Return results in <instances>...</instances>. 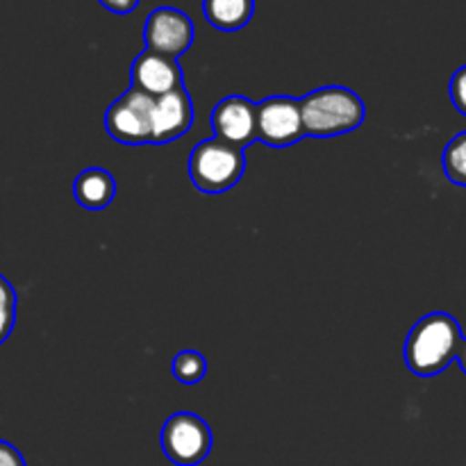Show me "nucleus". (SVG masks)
<instances>
[{
  "label": "nucleus",
  "mask_w": 466,
  "mask_h": 466,
  "mask_svg": "<svg viewBox=\"0 0 466 466\" xmlns=\"http://www.w3.org/2000/svg\"><path fill=\"white\" fill-rule=\"evenodd\" d=\"M441 167L453 185L466 187V132H460L446 144Z\"/></svg>",
  "instance_id": "nucleus-13"
},
{
  "label": "nucleus",
  "mask_w": 466,
  "mask_h": 466,
  "mask_svg": "<svg viewBox=\"0 0 466 466\" xmlns=\"http://www.w3.org/2000/svg\"><path fill=\"white\" fill-rule=\"evenodd\" d=\"M449 94L451 100H453V107L466 116V64L460 66L458 71L453 73V77H451Z\"/></svg>",
  "instance_id": "nucleus-15"
},
{
  "label": "nucleus",
  "mask_w": 466,
  "mask_h": 466,
  "mask_svg": "<svg viewBox=\"0 0 466 466\" xmlns=\"http://www.w3.org/2000/svg\"><path fill=\"white\" fill-rule=\"evenodd\" d=\"M130 76L132 86L148 94L150 98H159V96H167L185 86L180 62L176 57L153 53V50H144L137 55Z\"/></svg>",
  "instance_id": "nucleus-9"
},
{
  "label": "nucleus",
  "mask_w": 466,
  "mask_h": 466,
  "mask_svg": "<svg viewBox=\"0 0 466 466\" xmlns=\"http://www.w3.org/2000/svg\"><path fill=\"white\" fill-rule=\"evenodd\" d=\"M212 431L208 421L194 412H176L159 432V444L168 462L176 466H198L212 451Z\"/></svg>",
  "instance_id": "nucleus-4"
},
{
  "label": "nucleus",
  "mask_w": 466,
  "mask_h": 466,
  "mask_svg": "<svg viewBox=\"0 0 466 466\" xmlns=\"http://www.w3.org/2000/svg\"><path fill=\"white\" fill-rule=\"evenodd\" d=\"M305 137L300 98L271 96L258 103V141L271 148H287Z\"/></svg>",
  "instance_id": "nucleus-6"
},
{
  "label": "nucleus",
  "mask_w": 466,
  "mask_h": 466,
  "mask_svg": "<svg viewBox=\"0 0 466 466\" xmlns=\"http://www.w3.org/2000/svg\"><path fill=\"white\" fill-rule=\"evenodd\" d=\"M203 14L217 30L237 32L253 18L255 0H203Z\"/></svg>",
  "instance_id": "nucleus-12"
},
{
  "label": "nucleus",
  "mask_w": 466,
  "mask_h": 466,
  "mask_svg": "<svg viewBox=\"0 0 466 466\" xmlns=\"http://www.w3.org/2000/svg\"><path fill=\"white\" fill-rule=\"evenodd\" d=\"M208 373V360L198 350H182L173 358V376L182 385H198Z\"/></svg>",
  "instance_id": "nucleus-14"
},
{
  "label": "nucleus",
  "mask_w": 466,
  "mask_h": 466,
  "mask_svg": "<svg viewBox=\"0 0 466 466\" xmlns=\"http://www.w3.org/2000/svg\"><path fill=\"white\" fill-rule=\"evenodd\" d=\"M16 289L5 276H0V317L3 314H16Z\"/></svg>",
  "instance_id": "nucleus-16"
},
{
  "label": "nucleus",
  "mask_w": 466,
  "mask_h": 466,
  "mask_svg": "<svg viewBox=\"0 0 466 466\" xmlns=\"http://www.w3.org/2000/svg\"><path fill=\"white\" fill-rule=\"evenodd\" d=\"M146 50L180 57L194 44V23L176 7H157L148 14L144 25Z\"/></svg>",
  "instance_id": "nucleus-7"
},
{
  "label": "nucleus",
  "mask_w": 466,
  "mask_h": 466,
  "mask_svg": "<svg viewBox=\"0 0 466 466\" xmlns=\"http://www.w3.org/2000/svg\"><path fill=\"white\" fill-rule=\"evenodd\" d=\"M209 123L214 137L237 148H246L258 141V103L246 96H228L212 109Z\"/></svg>",
  "instance_id": "nucleus-8"
},
{
  "label": "nucleus",
  "mask_w": 466,
  "mask_h": 466,
  "mask_svg": "<svg viewBox=\"0 0 466 466\" xmlns=\"http://www.w3.org/2000/svg\"><path fill=\"white\" fill-rule=\"evenodd\" d=\"M98 3L114 14H130L135 12L139 0H98Z\"/></svg>",
  "instance_id": "nucleus-18"
},
{
  "label": "nucleus",
  "mask_w": 466,
  "mask_h": 466,
  "mask_svg": "<svg viewBox=\"0 0 466 466\" xmlns=\"http://www.w3.org/2000/svg\"><path fill=\"white\" fill-rule=\"evenodd\" d=\"M73 196L85 209H105L116 196V180L107 168H85L73 182Z\"/></svg>",
  "instance_id": "nucleus-11"
},
{
  "label": "nucleus",
  "mask_w": 466,
  "mask_h": 466,
  "mask_svg": "<svg viewBox=\"0 0 466 466\" xmlns=\"http://www.w3.org/2000/svg\"><path fill=\"white\" fill-rule=\"evenodd\" d=\"M462 328L446 312H432L419 319L405 339V364L419 378H432L458 360Z\"/></svg>",
  "instance_id": "nucleus-1"
},
{
  "label": "nucleus",
  "mask_w": 466,
  "mask_h": 466,
  "mask_svg": "<svg viewBox=\"0 0 466 466\" xmlns=\"http://www.w3.org/2000/svg\"><path fill=\"white\" fill-rule=\"evenodd\" d=\"M0 466H27V464L16 446L0 440Z\"/></svg>",
  "instance_id": "nucleus-17"
},
{
  "label": "nucleus",
  "mask_w": 466,
  "mask_h": 466,
  "mask_svg": "<svg viewBox=\"0 0 466 466\" xmlns=\"http://www.w3.org/2000/svg\"><path fill=\"white\" fill-rule=\"evenodd\" d=\"M155 98L139 89H127L105 112V130L123 146L153 144Z\"/></svg>",
  "instance_id": "nucleus-5"
},
{
  "label": "nucleus",
  "mask_w": 466,
  "mask_h": 466,
  "mask_svg": "<svg viewBox=\"0 0 466 466\" xmlns=\"http://www.w3.org/2000/svg\"><path fill=\"white\" fill-rule=\"evenodd\" d=\"M458 364H460V369H462L464 371V376H466V337L462 339V346H460V353H458Z\"/></svg>",
  "instance_id": "nucleus-20"
},
{
  "label": "nucleus",
  "mask_w": 466,
  "mask_h": 466,
  "mask_svg": "<svg viewBox=\"0 0 466 466\" xmlns=\"http://www.w3.org/2000/svg\"><path fill=\"white\" fill-rule=\"evenodd\" d=\"M14 326H16V314H3L0 317V344L9 339V335L14 332Z\"/></svg>",
  "instance_id": "nucleus-19"
},
{
  "label": "nucleus",
  "mask_w": 466,
  "mask_h": 466,
  "mask_svg": "<svg viewBox=\"0 0 466 466\" xmlns=\"http://www.w3.org/2000/svg\"><path fill=\"white\" fill-rule=\"evenodd\" d=\"M194 126V103L185 86L155 98L153 144L164 146L180 139Z\"/></svg>",
  "instance_id": "nucleus-10"
},
{
  "label": "nucleus",
  "mask_w": 466,
  "mask_h": 466,
  "mask_svg": "<svg viewBox=\"0 0 466 466\" xmlns=\"http://www.w3.org/2000/svg\"><path fill=\"white\" fill-rule=\"evenodd\" d=\"M305 135L337 137L358 130L367 118V105L349 86H321L300 98Z\"/></svg>",
  "instance_id": "nucleus-2"
},
{
  "label": "nucleus",
  "mask_w": 466,
  "mask_h": 466,
  "mask_svg": "<svg viewBox=\"0 0 466 466\" xmlns=\"http://www.w3.org/2000/svg\"><path fill=\"white\" fill-rule=\"evenodd\" d=\"M244 171V148H237L218 137L203 139L189 155V177L203 194H223L232 189Z\"/></svg>",
  "instance_id": "nucleus-3"
}]
</instances>
